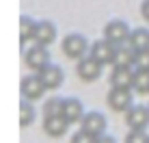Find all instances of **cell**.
<instances>
[{"mask_svg": "<svg viewBox=\"0 0 149 143\" xmlns=\"http://www.w3.org/2000/svg\"><path fill=\"white\" fill-rule=\"evenodd\" d=\"M141 15L149 22V0H143V4H141Z\"/></svg>", "mask_w": 149, "mask_h": 143, "instance_id": "24", "label": "cell"}, {"mask_svg": "<svg viewBox=\"0 0 149 143\" xmlns=\"http://www.w3.org/2000/svg\"><path fill=\"white\" fill-rule=\"evenodd\" d=\"M97 137L93 135H89V132H84V130H78L74 137H71V143H95Z\"/></svg>", "mask_w": 149, "mask_h": 143, "instance_id": "23", "label": "cell"}, {"mask_svg": "<svg viewBox=\"0 0 149 143\" xmlns=\"http://www.w3.org/2000/svg\"><path fill=\"white\" fill-rule=\"evenodd\" d=\"M33 121H35V109H33V104H30L28 100H24L22 104H19V126L26 128Z\"/></svg>", "mask_w": 149, "mask_h": 143, "instance_id": "18", "label": "cell"}, {"mask_svg": "<svg viewBox=\"0 0 149 143\" xmlns=\"http://www.w3.org/2000/svg\"><path fill=\"white\" fill-rule=\"evenodd\" d=\"M132 89H134L136 93H149V72L147 69H134Z\"/></svg>", "mask_w": 149, "mask_h": 143, "instance_id": "17", "label": "cell"}, {"mask_svg": "<svg viewBox=\"0 0 149 143\" xmlns=\"http://www.w3.org/2000/svg\"><path fill=\"white\" fill-rule=\"evenodd\" d=\"M102 67H104V65H100L93 57H82V59H78V67H76V72H78L80 80H84V83H93V80L100 78Z\"/></svg>", "mask_w": 149, "mask_h": 143, "instance_id": "5", "label": "cell"}, {"mask_svg": "<svg viewBox=\"0 0 149 143\" xmlns=\"http://www.w3.org/2000/svg\"><path fill=\"white\" fill-rule=\"evenodd\" d=\"M61 111H63V98H58V95H52L50 100H45V104H43V117L61 115Z\"/></svg>", "mask_w": 149, "mask_h": 143, "instance_id": "19", "label": "cell"}, {"mask_svg": "<svg viewBox=\"0 0 149 143\" xmlns=\"http://www.w3.org/2000/svg\"><path fill=\"white\" fill-rule=\"evenodd\" d=\"M35 24L37 22H33V18H28V15H22V18H19V35H22V41L33 39Z\"/></svg>", "mask_w": 149, "mask_h": 143, "instance_id": "20", "label": "cell"}, {"mask_svg": "<svg viewBox=\"0 0 149 143\" xmlns=\"http://www.w3.org/2000/svg\"><path fill=\"white\" fill-rule=\"evenodd\" d=\"M134 67H136V69H147V72H149V48L136 52V57H134Z\"/></svg>", "mask_w": 149, "mask_h": 143, "instance_id": "22", "label": "cell"}, {"mask_svg": "<svg viewBox=\"0 0 149 143\" xmlns=\"http://www.w3.org/2000/svg\"><path fill=\"white\" fill-rule=\"evenodd\" d=\"M89 50V41L84 35L80 33H71L63 39V52L67 59H82Z\"/></svg>", "mask_w": 149, "mask_h": 143, "instance_id": "1", "label": "cell"}, {"mask_svg": "<svg viewBox=\"0 0 149 143\" xmlns=\"http://www.w3.org/2000/svg\"><path fill=\"white\" fill-rule=\"evenodd\" d=\"M134 57H136V52L127 43L117 46L115 59H112V67H130L132 69V67H134Z\"/></svg>", "mask_w": 149, "mask_h": 143, "instance_id": "15", "label": "cell"}, {"mask_svg": "<svg viewBox=\"0 0 149 143\" xmlns=\"http://www.w3.org/2000/svg\"><path fill=\"white\" fill-rule=\"evenodd\" d=\"M132 78H134V69L130 67H112L110 72V85L119 89H132Z\"/></svg>", "mask_w": 149, "mask_h": 143, "instance_id": "14", "label": "cell"}, {"mask_svg": "<svg viewBox=\"0 0 149 143\" xmlns=\"http://www.w3.org/2000/svg\"><path fill=\"white\" fill-rule=\"evenodd\" d=\"M61 115H63L65 119L69 121V124H76V121H80L82 115H84L82 102H80L78 98H67V100H63V111H61Z\"/></svg>", "mask_w": 149, "mask_h": 143, "instance_id": "13", "label": "cell"}, {"mask_svg": "<svg viewBox=\"0 0 149 143\" xmlns=\"http://www.w3.org/2000/svg\"><path fill=\"white\" fill-rule=\"evenodd\" d=\"M69 121L65 119L63 115H54V117H43V132L48 137H54V139H58V137H63L65 132L69 128Z\"/></svg>", "mask_w": 149, "mask_h": 143, "instance_id": "12", "label": "cell"}, {"mask_svg": "<svg viewBox=\"0 0 149 143\" xmlns=\"http://www.w3.org/2000/svg\"><path fill=\"white\" fill-rule=\"evenodd\" d=\"M125 143H149L147 130H130L125 135Z\"/></svg>", "mask_w": 149, "mask_h": 143, "instance_id": "21", "label": "cell"}, {"mask_svg": "<svg viewBox=\"0 0 149 143\" xmlns=\"http://www.w3.org/2000/svg\"><path fill=\"white\" fill-rule=\"evenodd\" d=\"M19 89H22L24 100L33 102V100H39L41 95H43L45 87H43V83L39 80L37 74H30V76H24V78H22V85H19Z\"/></svg>", "mask_w": 149, "mask_h": 143, "instance_id": "9", "label": "cell"}, {"mask_svg": "<svg viewBox=\"0 0 149 143\" xmlns=\"http://www.w3.org/2000/svg\"><path fill=\"white\" fill-rule=\"evenodd\" d=\"M127 37H130V28L123 20H110L104 26V39L110 41L112 46H123L127 43Z\"/></svg>", "mask_w": 149, "mask_h": 143, "instance_id": "2", "label": "cell"}, {"mask_svg": "<svg viewBox=\"0 0 149 143\" xmlns=\"http://www.w3.org/2000/svg\"><path fill=\"white\" fill-rule=\"evenodd\" d=\"M115 50H117V46H112L110 41H106V39H100V41H95L93 46H91V54L89 57H93L100 65H112Z\"/></svg>", "mask_w": 149, "mask_h": 143, "instance_id": "10", "label": "cell"}, {"mask_svg": "<svg viewBox=\"0 0 149 143\" xmlns=\"http://www.w3.org/2000/svg\"><path fill=\"white\" fill-rule=\"evenodd\" d=\"M95 143H117L112 137H108V135H102V137H97L95 139Z\"/></svg>", "mask_w": 149, "mask_h": 143, "instance_id": "25", "label": "cell"}, {"mask_svg": "<svg viewBox=\"0 0 149 143\" xmlns=\"http://www.w3.org/2000/svg\"><path fill=\"white\" fill-rule=\"evenodd\" d=\"M37 76H39L41 83H43L45 89H58L63 85V69L54 63H48L45 67H41L37 72Z\"/></svg>", "mask_w": 149, "mask_h": 143, "instance_id": "8", "label": "cell"}, {"mask_svg": "<svg viewBox=\"0 0 149 143\" xmlns=\"http://www.w3.org/2000/svg\"><path fill=\"white\" fill-rule=\"evenodd\" d=\"M127 46H130L134 52L147 50V48H149V30H147V28H134V30H130Z\"/></svg>", "mask_w": 149, "mask_h": 143, "instance_id": "16", "label": "cell"}, {"mask_svg": "<svg viewBox=\"0 0 149 143\" xmlns=\"http://www.w3.org/2000/svg\"><path fill=\"white\" fill-rule=\"evenodd\" d=\"M134 104L132 102V91L130 89H119V87H112L108 93V106L117 113H125L130 106Z\"/></svg>", "mask_w": 149, "mask_h": 143, "instance_id": "7", "label": "cell"}, {"mask_svg": "<svg viewBox=\"0 0 149 143\" xmlns=\"http://www.w3.org/2000/svg\"><path fill=\"white\" fill-rule=\"evenodd\" d=\"M24 61H26V65L33 72H39L41 67H45V65L50 63V54L48 50H45V46H30V48L26 50V54H24Z\"/></svg>", "mask_w": 149, "mask_h": 143, "instance_id": "6", "label": "cell"}, {"mask_svg": "<svg viewBox=\"0 0 149 143\" xmlns=\"http://www.w3.org/2000/svg\"><path fill=\"white\" fill-rule=\"evenodd\" d=\"M56 39V26L48 20H41V22L35 24V33H33V41L39 46H45L48 48L50 43H54Z\"/></svg>", "mask_w": 149, "mask_h": 143, "instance_id": "11", "label": "cell"}, {"mask_svg": "<svg viewBox=\"0 0 149 143\" xmlns=\"http://www.w3.org/2000/svg\"><path fill=\"white\" fill-rule=\"evenodd\" d=\"M80 130L89 132L93 137H102L106 132V117L97 111H91V113H84L80 119Z\"/></svg>", "mask_w": 149, "mask_h": 143, "instance_id": "4", "label": "cell"}, {"mask_svg": "<svg viewBox=\"0 0 149 143\" xmlns=\"http://www.w3.org/2000/svg\"><path fill=\"white\" fill-rule=\"evenodd\" d=\"M125 124L130 130H147L149 126V106L132 104L125 111Z\"/></svg>", "mask_w": 149, "mask_h": 143, "instance_id": "3", "label": "cell"}]
</instances>
